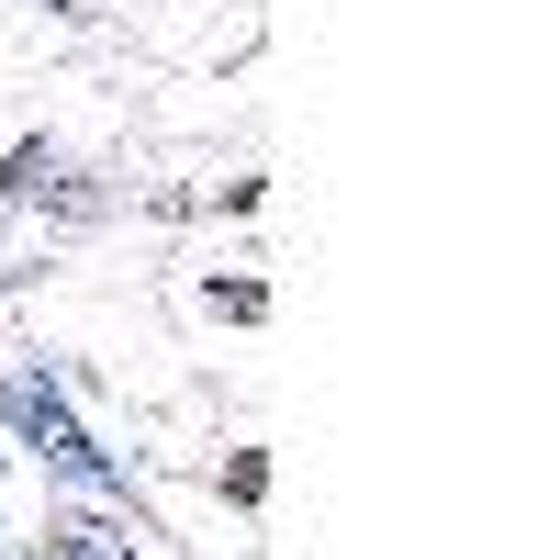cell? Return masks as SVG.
<instances>
[{"instance_id": "6da1fadb", "label": "cell", "mask_w": 560, "mask_h": 560, "mask_svg": "<svg viewBox=\"0 0 560 560\" xmlns=\"http://www.w3.org/2000/svg\"><path fill=\"white\" fill-rule=\"evenodd\" d=\"M90 12L79 0H0V90H34L45 68H79L90 57Z\"/></svg>"}, {"instance_id": "7a4b0ae2", "label": "cell", "mask_w": 560, "mask_h": 560, "mask_svg": "<svg viewBox=\"0 0 560 560\" xmlns=\"http://www.w3.org/2000/svg\"><path fill=\"white\" fill-rule=\"evenodd\" d=\"M79 12H102V0H79ZM90 34H102V23H90Z\"/></svg>"}]
</instances>
